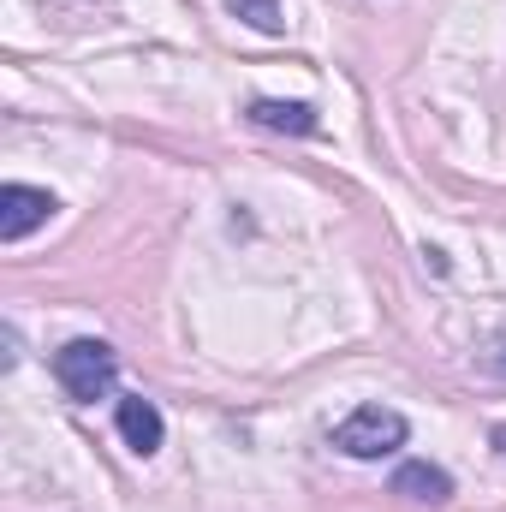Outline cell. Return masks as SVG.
Here are the masks:
<instances>
[{"mask_svg":"<svg viewBox=\"0 0 506 512\" xmlns=\"http://www.w3.org/2000/svg\"><path fill=\"white\" fill-rule=\"evenodd\" d=\"M54 382L66 387L78 405H96V399H108L114 382H120V352L108 340H66L54 352Z\"/></svg>","mask_w":506,"mask_h":512,"instance_id":"6da1fadb","label":"cell"},{"mask_svg":"<svg viewBox=\"0 0 506 512\" xmlns=\"http://www.w3.org/2000/svg\"><path fill=\"white\" fill-rule=\"evenodd\" d=\"M405 435H411V423H405L399 411H387V405H358V411L334 429V447H340L346 459H387V453L405 447Z\"/></svg>","mask_w":506,"mask_h":512,"instance_id":"7a4b0ae2","label":"cell"},{"mask_svg":"<svg viewBox=\"0 0 506 512\" xmlns=\"http://www.w3.org/2000/svg\"><path fill=\"white\" fill-rule=\"evenodd\" d=\"M54 191H36V185H0V239L6 245H18V239H30L36 227H48L54 221Z\"/></svg>","mask_w":506,"mask_h":512,"instance_id":"3957f363","label":"cell"},{"mask_svg":"<svg viewBox=\"0 0 506 512\" xmlns=\"http://www.w3.org/2000/svg\"><path fill=\"white\" fill-rule=\"evenodd\" d=\"M114 423H120V435H126V447L137 453V459L161 453V441H167V423H161V411H155V405H149L143 393H131V399H120Z\"/></svg>","mask_w":506,"mask_h":512,"instance_id":"277c9868","label":"cell"},{"mask_svg":"<svg viewBox=\"0 0 506 512\" xmlns=\"http://www.w3.org/2000/svg\"><path fill=\"white\" fill-rule=\"evenodd\" d=\"M245 120L262 131H286V137H316L322 131L310 102H280V96H256L251 108H245Z\"/></svg>","mask_w":506,"mask_h":512,"instance_id":"5b68a950","label":"cell"},{"mask_svg":"<svg viewBox=\"0 0 506 512\" xmlns=\"http://www.w3.org/2000/svg\"><path fill=\"white\" fill-rule=\"evenodd\" d=\"M393 495H405V501H429V507H447V501H453V477H447L441 465H429V459H405V465L393 471Z\"/></svg>","mask_w":506,"mask_h":512,"instance_id":"8992f818","label":"cell"},{"mask_svg":"<svg viewBox=\"0 0 506 512\" xmlns=\"http://www.w3.org/2000/svg\"><path fill=\"white\" fill-rule=\"evenodd\" d=\"M233 12H239L251 30H262V36L280 30V6H274V0H233Z\"/></svg>","mask_w":506,"mask_h":512,"instance_id":"52a82bcc","label":"cell"},{"mask_svg":"<svg viewBox=\"0 0 506 512\" xmlns=\"http://www.w3.org/2000/svg\"><path fill=\"white\" fill-rule=\"evenodd\" d=\"M483 364H489V370H495V376L506 382V334H495V340H489V352H483Z\"/></svg>","mask_w":506,"mask_h":512,"instance_id":"ba28073f","label":"cell"},{"mask_svg":"<svg viewBox=\"0 0 506 512\" xmlns=\"http://www.w3.org/2000/svg\"><path fill=\"white\" fill-rule=\"evenodd\" d=\"M489 441H495V453L506 459V423H495V429H489Z\"/></svg>","mask_w":506,"mask_h":512,"instance_id":"9c48e42d","label":"cell"}]
</instances>
